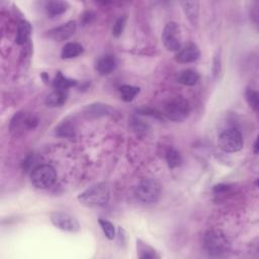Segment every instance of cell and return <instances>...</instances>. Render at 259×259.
Wrapping results in <instances>:
<instances>
[{
    "instance_id": "6da1fadb",
    "label": "cell",
    "mask_w": 259,
    "mask_h": 259,
    "mask_svg": "<svg viewBox=\"0 0 259 259\" xmlns=\"http://www.w3.org/2000/svg\"><path fill=\"white\" fill-rule=\"evenodd\" d=\"M109 196L110 191L108 185L104 182H101L81 192L77 197V200L80 205L86 207H101L107 204Z\"/></svg>"
},
{
    "instance_id": "7a4b0ae2",
    "label": "cell",
    "mask_w": 259,
    "mask_h": 259,
    "mask_svg": "<svg viewBox=\"0 0 259 259\" xmlns=\"http://www.w3.org/2000/svg\"><path fill=\"white\" fill-rule=\"evenodd\" d=\"M204 246L208 255L221 257L231 250L230 240L220 230H209L204 235Z\"/></svg>"
},
{
    "instance_id": "3957f363",
    "label": "cell",
    "mask_w": 259,
    "mask_h": 259,
    "mask_svg": "<svg viewBox=\"0 0 259 259\" xmlns=\"http://www.w3.org/2000/svg\"><path fill=\"white\" fill-rule=\"evenodd\" d=\"M190 113V104L182 96L171 99L164 107L165 117L173 122H182L186 120Z\"/></svg>"
},
{
    "instance_id": "277c9868",
    "label": "cell",
    "mask_w": 259,
    "mask_h": 259,
    "mask_svg": "<svg viewBox=\"0 0 259 259\" xmlns=\"http://www.w3.org/2000/svg\"><path fill=\"white\" fill-rule=\"evenodd\" d=\"M218 145L221 150L226 153H236L242 150L244 146V139L237 129H228L221 133L218 139Z\"/></svg>"
},
{
    "instance_id": "5b68a950",
    "label": "cell",
    "mask_w": 259,
    "mask_h": 259,
    "mask_svg": "<svg viewBox=\"0 0 259 259\" xmlns=\"http://www.w3.org/2000/svg\"><path fill=\"white\" fill-rule=\"evenodd\" d=\"M56 178L57 173L55 168L49 164L37 166L30 174L32 185L40 189H46L52 186L56 181Z\"/></svg>"
},
{
    "instance_id": "8992f818",
    "label": "cell",
    "mask_w": 259,
    "mask_h": 259,
    "mask_svg": "<svg viewBox=\"0 0 259 259\" xmlns=\"http://www.w3.org/2000/svg\"><path fill=\"white\" fill-rule=\"evenodd\" d=\"M135 194L137 199L143 203H156L160 198L161 185L154 180H145L136 186Z\"/></svg>"
},
{
    "instance_id": "52a82bcc",
    "label": "cell",
    "mask_w": 259,
    "mask_h": 259,
    "mask_svg": "<svg viewBox=\"0 0 259 259\" xmlns=\"http://www.w3.org/2000/svg\"><path fill=\"white\" fill-rule=\"evenodd\" d=\"M162 41L165 48L170 52H177L181 48V30L175 22L168 23L162 32Z\"/></svg>"
},
{
    "instance_id": "ba28073f",
    "label": "cell",
    "mask_w": 259,
    "mask_h": 259,
    "mask_svg": "<svg viewBox=\"0 0 259 259\" xmlns=\"http://www.w3.org/2000/svg\"><path fill=\"white\" fill-rule=\"evenodd\" d=\"M51 222L57 229L68 233H77L80 230V224L78 220L68 214L63 212H56L51 215Z\"/></svg>"
},
{
    "instance_id": "9c48e42d",
    "label": "cell",
    "mask_w": 259,
    "mask_h": 259,
    "mask_svg": "<svg viewBox=\"0 0 259 259\" xmlns=\"http://www.w3.org/2000/svg\"><path fill=\"white\" fill-rule=\"evenodd\" d=\"M39 120L36 116L26 112H18L10 123L11 132H20L25 130H34L38 127Z\"/></svg>"
},
{
    "instance_id": "30bf717a",
    "label": "cell",
    "mask_w": 259,
    "mask_h": 259,
    "mask_svg": "<svg viewBox=\"0 0 259 259\" xmlns=\"http://www.w3.org/2000/svg\"><path fill=\"white\" fill-rule=\"evenodd\" d=\"M77 25L75 22L70 21L57 27H54L47 32V37L55 42H64L70 39L76 31Z\"/></svg>"
},
{
    "instance_id": "8fae6325",
    "label": "cell",
    "mask_w": 259,
    "mask_h": 259,
    "mask_svg": "<svg viewBox=\"0 0 259 259\" xmlns=\"http://www.w3.org/2000/svg\"><path fill=\"white\" fill-rule=\"evenodd\" d=\"M200 56H201V52H200L199 47L196 44L189 43L183 47L181 46L180 50L176 52L175 60L178 63L188 64V63L196 62L200 58Z\"/></svg>"
},
{
    "instance_id": "7c38bea8",
    "label": "cell",
    "mask_w": 259,
    "mask_h": 259,
    "mask_svg": "<svg viewBox=\"0 0 259 259\" xmlns=\"http://www.w3.org/2000/svg\"><path fill=\"white\" fill-rule=\"evenodd\" d=\"M181 5L186 19L192 26H198L200 19V2L199 1H181Z\"/></svg>"
},
{
    "instance_id": "4fadbf2b",
    "label": "cell",
    "mask_w": 259,
    "mask_h": 259,
    "mask_svg": "<svg viewBox=\"0 0 259 259\" xmlns=\"http://www.w3.org/2000/svg\"><path fill=\"white\" fill-rule=\"evenodd\" d=\"M117 67V60L115 56L105 55L103 56L96 64V70L102 76L109 75Z\"/></svg>"
},
{
    "instance_id": "5bb4252c",
    "label": "cell",
    "mask_w": 259,
    "mask_h": 259,
    "mask_svg": "<svg viewBox=\"0 0 259 259\" xmlns=\"http://www.w3.org/2000/svg\"><path fill=\"white\" fill-rule=\"evenodd\" d=\"M69 8V3L66 1H61V0H52L46 3L45 10L48 16L50 18H55V16H59L66 12Z\"/></svg>"
},
{
    "instance_id": "9a60e30c",
    "label": "cell",
    "mask_w": 259,
    "mask_h": 259,
    "mask_svg": "<svg viewBox=\"0 0 259 259\" xmlns=\"http://www.w3.org/2000/svg\"><path fill=\"white\" fill-rule=\"evenodd\" d=\"M137 254L141 259H158L160 255L158 252L147 243L143 242L142 240H137Z\"/></svg>"
},
{
    "instance_id": "2e32d148",
    "label": "cell",
    "mask_w": 259,
    "mask_h": 259,
    "mask_svg": "<svg viewBox=\"0 0 259 259\" xmlns=\"http://www.w3.org/2000/svg\"><path fill=\"white\" fill-rule=\"evenodd\" d=\"M178 82L186 85V86H194L198 84L200 81V74L192 69H185L182 70L177 77Z\"/></svg>"
},
{
    "instance_id": "e0dca14e",
    "label": "cell",
    "mask_w": 259,
    "mask_h": 259,
    "mask_svg": "<svg viewBox=\"0 0 259 259\" xmlns=\"http://www.w3.org/2000/svg\"><path fill=\"white\" fill-rule=\"evenodd\" d=\"M68 94L65 91H59V90H54L49 95H47L45 104L50 106V107H57V106H62L67 101Z\"/></svg>"
},
{
    "instance_id": "ac0fdd59",
    "label": "cell",
    "mask_w": 259,
    "mask_h": 259,
    "mask_svg": "<svg viewBox=\"0 0 259 259\" xmlns=\"http://www.w3.org/2000/svg\"><path fill=\"white\" fill-rule=\"evenodd\" d=\"M77 85V81L74 79H70L65 77L62 72H58L54 81H53V86L55 90L59 91H65L67 92V90L73 86Z\"/></svg>"
},
{
    "instance_id": "d6986e66",
    "label": "cell",
    "mask_w": 259,
    "mask_h": 259,
    "mask_svg": "<svg viewBox=\"0 0 259 259\" xmlns=\"http://www.w3.org/2000/svg\"><path fill=\"white\" fill-rule=\"evenodd\" d=\"M85 112L88 117L99 118V117H104L107 115H112V113L115 112V110L106 104H90L89 106H87Z\"/></svg>"
},
{
    "instance_id": "ffe728a7",
    "label": "cell",
    "mask_w": 259,
    "mask_h": 259,
    "mask_svg": "<svg viewBox=\"0 0 259 259\" xmlns=\"http://www.w3.org/2000/svg\"><path fill=\"white\" fill-rule=\"evenodd\" d=\"M83 53V47L78 43H68L62 49L61 58L62 59H73Z\"/></svg>"
},
{
    "instance_id": "44dd1931",
    "label": "cell",
    "mask_w": 259,
    "mask_h": 259,
    "mask_svg": "<svg viewBox=\"0 0 259 259\" xmlns=\"http://www.w3.org/2000/svg\"><path fill=\"white\" fill-rule=\"evenodd\" d=\"M31 34V26L26 21H22L18 26V35H16V43L24 45L29 39Z\"/></svg>"
},
{
    "instance_id": "7402d4cb",
    "label": "cell",
    "mask_w": 259,
    "mask_h": 259,
    "mask_svg": "<svg viewBox=\"0 0 259 259\" xmlns=\"http://www.w3.org/2000/svg\"><path fill=\"white\" fill-rule=\"evenodd\" d=\"M55 134L61 138H73L75 136L74 125L69 121H64L56 128Z\"/></svg>"
},
{
    "instance_id": "603a6c76",
    "label": "cell",
    "mask_w": 259,
    "mask_h": 259,
    "mask_svg": "<svg viewBox=\"0 0 259 259\" xmlns=\"http://www.w3.org/2000/svg\"><path fill=\"white\" fill-rule=\"evenodd\" d=\"M166 162L168 164V167L173 169L180 166L182 163V158L181 153L178 152L177 150H175L174 148H169L166 151Z\"/></svg>"
},
{
    "instance_id": "cb8c5ba5",
    "label": "cell",
    "mask_w": 259,
    "mask_h": 259,
    "mask_svg": "<svg viewBox=\"0 0 259 259\" xmlns=\"http://www.w3.org/2000/svg\"><path fill=\"white\" fill-rule=\"evenodd\" d=\"M120 92L123 101L130 103L132 102L136 97V95L140 92V88L132 85H123L120 87Z\"/></svg>"
},
{
    "instance_id": "d4e9b609",
    "label": "cell",
    "mask_w": 259,
    "mask_h": 259,
    "mask_svg": "<svg viewBox=\"0 0 259 259\" xmlns=\"http://www.w3.org/2000/svg\"><path fill=\"white\" fill-rule=\"evenodd\" d=\"M99 223H100V226H101V228H102L104 236L108 240H113V239L116 238L115 226H113L109 221L104 220V219H100Z\"/></svg>"
},
{
    "instance_id": "484cf974",
    "label": "cell",
    "mask_w": 259,
    "mask_h": 259,
    "mask_svg": "<svg viewBox=\"0 0 259 259\" xmlns=\"http://www.w3.org/2000/svg\"><path fill=\"white\" fill-rule=\"evenodd\" d=\"M245 96H246V101L249 104V106L257 111L259 108V94L257 91L253 90L252 88H247L246 92H245Z\"/></svg>"
},
{
    "instance_id": "4316f807",
    "label": "cell",
    "mask_w": 259,
    "mask_h": 259,
    "mask_svg": "<svg viewBox=\"0 0 259 259\" xmlns=\"http://www.w3.org/2000/svg\"><path fill=\"white\" fill-rule=\"evenodd\" d=\"M126 24H127V16L123 15V16H121L120 19H118L117 22L115 23V25H113L112 35L115 37H120L123 34Z\"/></svg>"
},
{
    "instance_id": "83f0119b",
    "label": "cell",
    "mask_w": 259,
    "mask_h": 259,
    "mask_svg": "<svg viewBox=\"0 0 259 259\" xmlns=\"http://www.w3.org/2000/svg\"><path fill=\"white\" fill-rule=\"evenodd\" d=\"M213 64H214L213 65V74H214L215 79H217L222 72V59H221V54L219 52L215 56Z\"/></svg>"
},
{
    "instance_id": "f1b7e54d",
    "label": "cell",
    "mask_w": 259,
    "mask_h": 259,
    "mask_svg": "<svg viewBox=\"0 0 259 259\" xmlns=\"http://www.w3.org/2000/svg\"><path fill=\"white\" fill-rule=\"evenodd\" d=\"M230 188L229 185H227V184H224V183H220V184H217L214 186V191L216 193H224L226 192L227 190H228Z\"/></svg>"
},
{
    "instance_id": "f546056e",
    "label": "cell",
    "mask_w": 259,
    "mask_h": 259,
    "mask_svg": "<svg viewBox=\"0 0 259 259\" xmlns=\"http://www.w3.org/2000/svg\"><path fill=\"white\" fill-rule=\"evenodd\" d=\"M94 16H95L94 13L91 12V11H87V12H85V13L83 14V16H82V22H83V24H85V25L90 24V23H91V20L94 19Z\"/></svg>"
},
{
    "instance_id": "4dcf8cb0",
    "label": "cell",
    "mask_w": 259,
    "mask_h": 259,
    "mask_svg": "<svg viewBox=\"0 0 259 259\" xmlns=\"http://www.w3.org/2000/svg\"><path fill=\"white\" fill-rule=\"evenodd\" d=\"M254 153L255 154L258 153V144H257V141H255V143H254Z\"/></svg>"
}]
</instances>
